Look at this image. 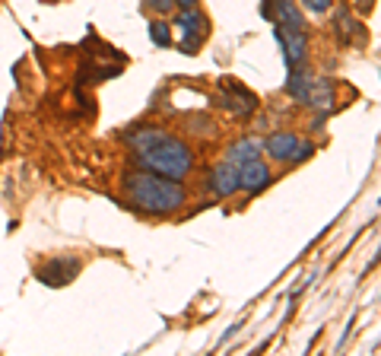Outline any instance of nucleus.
Segmentation results:
<instances>
[{"label":"nucleus","instance_id":"nucleus-1","mask_svg":"<svg viewBox=\"0 0 381 356\" xmlns=\"http://www.w3.org/2000/svg\"><path fill=\"white\" fill-rule=\"evenodd\" d=\"M127 144H131V150L137 153L140 165L156 172V175H166V178L181 182L187 172L194 169V153H191V146H187L181 137L162 130V128L134 130V134H127Z\"/></svg>","mask_w":381,"mask_h":356},{"label":"nucleus","instance_id":"nucleus-2","mask_svg":"<svg viewBox=\"0 0 381 356\" xmlns=\"http://www.w3.org/2000/svg\"><path fill=\"white\" fill-rule=\"evenodd\" d=\"M124 191L137 210L150 213V217H168V213L181 210L185 204V188L181 182L166 175H156V172H131L124 178Z\"/></svg>","mask_w":381,"mask_h":356},{"label":"nucleus","instance_id":"nucleus-3","mask_svg":"<svg viewBox=\"0 0 381 356\" xmlns=\"http://www.w3.org/2000/svg\"><path fill=\"white\" fill-rule=\"evenodd\" d=\"M261 13L273 22V32L280 35H305V20L292 0H264Z\"/></svg>","mask_w":381,"mask_h":356},{"label":"nucleus","instance_id":"nucleus-4","mask_svg":"<svg viewBox=\"0 0 381 356\" xmlns=\"http://www.w3.org/2000/svg\"><path fill=\"white\" fill-rule=\"evenodd\" d=\"M175 26L185 32V41H181V51L185 55H197L201 51V41L207 39V16L201 13L197 7H191V10H181L178 16H175Z\"/></svg>","mask_w":381,"mask_h":356},{"label":"nucleus","instance_id":"nucleus-5","mask_svg":"<svg viewBox=\"0 0 381 356\" xmlns=\"http://www.w3.org/2000/svg\"><path fill=\"white\" fill-rule=\"evenodd\" d=\"M216 105H222V109H229L232 115H242L248 118L251 111L257 109V99L251 89H245L242 83H232V80H222L220 86V96H216Z\"/></svg>","mask_w":381,"mask_h":356},{"label":"nucleus","instance_id":"nucleus-6","mask_svg":"<svg viewBox=\"0 0 381 356\" xmlns=\"http://www.w3.org/2000/svg\"><path fill=\"white\" fill-rule=\"evenodd\" d=\"M80 258H73V254H67V258H55L48 261V264L38 267V280L45 283V287H64V283H70L76 274H80Z\"/></svg>","mask_w":381,"mask_h":356},{"label":"nucleus","instance_id":"nucleus-7","mask_svg":"<svg viewBox=\"0 0 381 356\" xmlns=\"http://www.w3.org/2000/svg\"><path fill=\"white\" fill-rule=\"evenodd\" d=\"M302 105H312V109L327 111V109L333 105V80H327V76H312V74H308Z\"/></svg>","mask_w":381,"mask_h":356},{"label":"nucleus","instance_id":"nucleus-8","mask_svg":"<svg viewBox=\"0 0 381 356\" xmlns=\"http://www.w3.org/2000/svg\"><path fill=\"white\" fill-rule=\"evenodd\" d=\"M271 182V169L261 163V159H251V163L238 165V188L248 194H257L261 188H267Z\"/></svg>","mask_w":381,"mask_h":356},{"label":"nucleus","instance_id":"nucleus-9","mask_svg":"<svg viewBox=\"0 0 381 356\" xmlns=\"http://www.w3.org/2000/svg\"><path fill=\"white\" fill-rule=\"evenodd\" d=\"M210 191L216 198H229V194L238 191V165L232 163H220L213 172H210Z\"/></svg>","mask_w":381,"mask_h":356},{"label":"nucleus","instance_id":"nucleus-10","mask_svg":"<svg viewBox=\"0 0 381 356\" xmlns=\"http://www.w3.org/2000/svg\"><path fill=\"white\" fill-rule=\"evenodd\" d=\"M299 144H302V140H299L296 134H271V137H267V144H264V150L271 153L277 163H296Z\"/></svg>","mask_w":381,"mask_h":356},{"label":"nucleus","instance_id":"nucleus-11","mask_svg":"<svg viewBox=\"0 0 381 356\" xmlns=\"http://www.w3.org/2000/svg\"><path fill=\"white\" fill-rule=\"evenodd\" d=\"M261 153H264V144H261V140H257V137H242V140H236V144L229 146L226 163L245 165V163H251V159H261Z\"/></svg>","mask_w":381,"mask_h":356},{"label":"nucleus","instance_id":"nucleus-12","mask_svg":"<svg viewBox=\"0 0 381 356\" xmlns=\"http://www.w3.org/2000/svg\"><path fill=\"white\" fill-rule=\"evenodd\" d=\"M150 39L156 48H168L172 45V29H168L166 20H152L150 22Z\"/></svg>","mask_w":381,"mask_h":356},{"label":"nucleus","instance_id":"nucleus-13","mask_svg":"<svg viewBox=\"0 0 381 356\" xmlns=\"http://www.w3.org/2000/svg\"><path fill=\"white\" fill-rule=\"evenodd\" d=\"M337 22H340V35H343V32L362 35V26H359V22H353V16H350L347 10H337Z\"/></svg>","mask_w":381,"mask_h":356},{"label":"nucleus","instance_id":"nucleus-14","mask_svg":"<svg viewBox=\"0 0 381 356\" xmlns=\"http://www.w3.org/2000/svg\"><path fill=\"white\" fill-rule=\"evenodd\" d=\"M143 7L150 10V13H159V16H166V13H172L175 0H143Z\"/></svg>","mask_w":381,"mask_h":356},{"label":"nucleus","instance_id":"nucleus-15","mask_svg":"<svg viewBox=\"0 0 381 356\" xmlns=\"http://www.w3.org/2000/svg\"><path fill=\"white\" fill-rule=\"evenodd\" d=\"M299 4H302L305 10H312V13H327V10H331V4L333 0H299Z\"/></svg>","mask_w":381,"mask_h":356},{"label":"nucleus","instance_id":"nucleus-16","mask_svg":"<svg viewBox=\"0 0 381 356\" xmlns=\"http://www.w3.org/2000/svg\"><path fill=\"white\" fill-rule=\"evenodd\" d=\"M181 10H191V7H197V0H175Z\"/></svg>","mask_w":381,"mask_h":356},{"label":"nucleus","instance_id":"nucleus-17","mask_svg":"<svg viewBox=\"0 0 381 356\" xmlns=\"http://www.w3.org/2000/svg\"><path fill=\"white\" fill-rule=\"evenodd\" d=\"M356 7H359V10H362V13H366V10H368V7H372V0H356Z\"/></svg>","mask_w":381,"mask_h":356}]
</instances>
